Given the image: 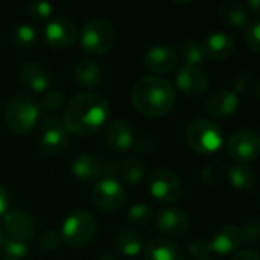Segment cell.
Wrapping results in <instances>:
<instances>
[{"mask_svg": "<svg viewBox=\"0 0 260 260\" xmlns=\"http://www.w3.org/2000/svg\"><path fill=\"white\" fill-rule=\"evenodd\" d=\"M20 79L34 93H44L50 85L47 70L37 61H27L20 69Z\"/></svg>", "mask_w": 260, "mask_h": 260, "instance_id": "44dd1931", "label": "cell"}, {"mask_svg": "<svg viewBox=\"0 0 260 260\" xmlns=\"http://www.w3.org/2000/svg\"><path fill=\"white\" fill-rule=\"evenodd\" d=\"M189 251H190V254H192L195 259L209 257V254H210L209 241H207V239H200V241H195V242L190 245Z\"/></svg>", "mask_w": 260, "mask_h": 260, "instance_id": "f35d334b", "label": "cell"}, {"mask_svg": "<svg viewBox=\"0 0 260 260\" xmlns=\"http://www.w3.org/2000/svg\"><path fill=\"white\" fill-rule=\"evenodd\" d=\"M186 140L195 152L209 155L221 149L224 134L215 122L209 119H195L186 129Z\"/></svg>", "mask_w": 260, "mask_h": 260, "instance_id": "277c9868", "label": "cell"}, {"mask_svg": "<svg viewBox=\"0 0 260 260\" xmlns=\"http://www.w3.org/2000/svg\"><path fill=\"white\" fill-rule=\"evenodd\" d=\"M114 244L117 250L126 257H136L145 250L143 236L137 230H133V229L120 230L114 238Z\"/></svg>", "mask_w": 260, "mask_h": 260, "instance_id": "d4e9b609", "label": "cell"}, {"mask_svg": "<svg viewBox=\"0 0 260 260\" xmlns=\"http://www.w3.org/2000/svg\"><path fill=\"white\" fill-rule=\"evenodd\" d=\"M2 239H3V232H2V229H0V242H2Z\"/></svg>", "mask_w": 260, "mask_h": 260, "instance_id": "ee69618b", "label": "cell"}, {"mask_svg": "<svg viewBox=\"0 0 260 260\" xmlns=\"http://www.w3.org/2000/svg\"><path fill=\"white\" fill-rule=\"evenodd\" d=\"M102 81L101 66L91 58H82L75 67V82L84 90L96 88Z\"/></svg>", "mask_w": 260, "mask_h": 260, "instance_id": "7402d4cb", "label": "cell"}, {"mask_svg": "<svg viewBox=\"0 0 260 260\" xmlns=\"http://www.w3.org/2000/svg\"><path fill=\"white\" fill-rule=\"evenodd\" d=\"M99 260H120L119 257H116V256H111V254H107V256H104V257H101Z\"/></svg>", "mask_w": 260, "mask_h": 260, "instance_id": "7bdbcfd3", "label": "cell"}, {"mask_svg": "<svg viewBox=\"0 0 260 260\" xmlns=\"http://www.w3.org/2000/svg\"><path fill=\"white\" fill-rule=\"evenodd\" d=\"M178 62V56L175 50L169 46H152L145 53V66L149 72L155 73V76L171 73Z\"/></svg>", "mask_w": 260, "mask_h": 260, "instance_id": "ac0fdd59", "label": "cell"}, {"mask_svg": "<svg viewBox=\"0 0 260 260\" xmlns=\"http://www.w3.org/2000/svg\"><path fill=\"white\" fill-rule=\"evenodd\" d=\"M69 131L58 114H49L43 119L38 134L40 151L46 155H58L69 145Z\"/></svg>", "mask_w": 260, "mask_h": 260, "instance_id": "52a82bcc", "label": "cell"}, {"mask_svg": "<svg viewBox=\"0 0 260 260\" xmlns=\"http://www.w3.org/2000/svg\"><path fill=\"white\" fill-rule=\"evenodd\" d=\"M116 40L113 26L105 20H90L81 30V47L88 55H105Z\"/></svg>", "mask_w": 260, "mask_h": 260, "instance_id": "8992f818", "label": "cell"}, {"mask_svg": "<svg viewBox=\"0 0 260 260\" xmlns=\"http://www.w3.org/2000/svg\"><path fill=\"white\" fill-rule=\"evenodd\" d=\"M177 88L190 99H198L209 90V78L200 67L181 66L175 76Z\"/></svg>", "mask_w": 260, "mask_h": 260, "instance_id": "7c38bea8", "label": "cell"}, {"mask_svg": "<svg viewBox=\"0 0 260 260\" xmlns=\"http://www.w3.org/2000/svg\"><path fill=\"white\" fill-rule=\"evenodd\" d=\"M157 230L163 235V238H180L190 227L189 215L178 207H168L158 212L155 218Z\"/></svg>", "mask_w": 260, "mask_h": 260, "instance_id": "5bb4252c", "label": "cell"}, {"mask_svg": "<svg viewBox=\"0 0 260 260\" xmlns=\"http://www.w3.org/2000/svg\"><path fill=\"white\" fill-rule=\"evenodd\" d=\"M131 101L140 114L161 117L174 108L175 90L163 76H145L133 85Z\"/></svg>", "mask_w": 260, "mask_h": 260, "instance_id": "7a4b0ae2", "label": "cell"}, {"mask_svg": "<svg viewBox=\"0 0 260 260\" xmlns=\"http://www.w3.org/2000/svg\"><path fill=\"white\" fill-rule=\"evenodd\" d=\"M64 102V94L58 90H50V91H44L41 99L38 101L40 108H44L47 111H53L58 110Z\"/></svg>", "mask_w": 260, "mask_h": 260, "instance_id": "d6a6232c", "label": "cell"}, {"mask_svg": "<svg viewBox=\"0 0 260 260\" xmlns=\"http://www.w3.org/2000/svg\"><path fill=\"white\" fill-rule=\"evenodd\" d=\"M225 174H227V168L222 166L221 163H212L209 165L204 172H203V181L206 184H218L222 181V178H225Z\"/></svg>", "mask_w": 260, "mask_h": 260, "instance_id": "1f68e13d", "label": "cell"}, {"mask_svg": "<svg viewBox=\"0 0 260 260\" xmlns=\"http://www.w3.org/2000/svg\"><path fill=\"white\" fill-rule=\"evenodd\" d=\"M38 101L30 94H17L11 98L3 110V119L8 129L15 136L29 134L40 119Z\"/></svg>", "mask_w": 260, "mask_h": 260, "instance_id": "3957f363", "label": "cell"}, {"mask_svg": "<svg viewBox=\"0 0 260 260\" xmlns=\"http://www.w3.org/2000/svg\"><path fill=\"white\" fill-rule=\"evenodd\" d=\"M145 260H184V254L172 241L154 238L145 247Z\"/></svg>", "mask_w": 260, "mask_h": 260, "instance_id": "603a6c76", "label": "cell"}, {"mask_svg": "<svg viewBox=\"0 0 260 260\" xmlns=\"http://www.w3.org/2000/svg\"><path fill=\"white\" fill-rule=\"evenodd\" d=\"M96 230H98L96 218L88 212L79 210L67 216L59 235L67 247L81 248L93 241V238L96 236Z\"/></svg>", "mask_w": 260, "mask_h": 260, "instance_id": "5b68a950", "label": "cell"}, {"mask_svg": "<svg viewBox=\"0 0 260 260\" xmlns=\"http://www.w3.org/2000/svg\"><path fill=\"white\" fill-rule=\"evenodd\" d=\"M259 0H248V12H253L256 17H259Z\"/></svg>", "mask_w": 260, "mask_h": 260, "instance_id": "b9f144b4", "label": "cell"}, {"mask_svg": "<svg viewBox=\"0 0 260 260\" xmlns=\"http://www.w3.org/2000/svg\"><path fill=\"white\" fill-rule=\"evenodd\" d=\"M72 174L79 181H93L102 175V161L93 154H81L72 163Z\"/></svg>", "mask_w": 260, "mask_h": 260, "instance_id": "cb8c5ba5", "label": "cell"}, {"mask_svg": "<svg viewBox=\"0 0 260 260\" xmlns=\"http://www.w3.org/2000/svg\"><path fill=\"white\" fill-rule=\"evenodd\" d=\"M105 142L116 152H125L134 146V133L131 125L123 119L110 120L105 129Z\"/></svg>", "mask_w": 260, "mask_h": 260, "instance_id": "d6986e66", "label": "cell"}, {"mask_svg": "<svg viewBox=\"0 0 260 260\" xmlns=\"http://www.w3.org/2000/svg\"><path fill=\"white\" fill-rule=\"evenodd\" d=\"M245 43L248 49L254 53L260 52V23L253 21L247 29H245Z\"/></svg>", "mask_w": 260, "mask_h": 260, "instance_id": "e575fe53", "label": "cell"}, {"mask_svg": "<svg viewBox=\"0 0 260 260\" xmlns=\"http://www.w3.org/2000/svg\"><path fill=\"white\" fill-rule=\"evenodd\" d=\"M238 108H239V94L227 88L212 93L204 102L206 113L215 119L229 117L233 113H236Z\"/></svg>", "mask_w": 260, "mask_h": 260, "instance_id": "2e32d148", "label": "cell"}, {"mask_svg": "<svg viewBox=\"0 0 260 260\" xmlns=\"http://www.w3.org/2000/svg\"><path fill=\"white\" fill-rule=\"evenodd\" d=\"M8 203H9L8 192H6V189L0 184V216L8 210Z\"/></svg>", "mask_w": 260, "mask_h": 260, "instance_id": "60d3db41", "label": "cell"}, {"mask_svg": "<svg viewBox=\"0 0 260 260\" xmlns=\"http://www.w3.org/2000/svg\"><path fill=\"white\" fill-rule=\"evenodd\" d=\"M218 15H219V20L229 27L245 30L251 24V15L248 9L236 0L222 2L218 8Z\"/></svg>", "mask_w": 260, "mask_h": 260, "instance_id": "ffe728a7", "label": "cell"}, {"mask_svg": "<svg viewBox=\"0 0 260 260\" xmlns=\"http://www.w3.org/2000/svg\"><path fill=\"white\" fill-rule=\"evenodd\" d=\"M35 40H37V32L35 29L30 26V24H20L15 27L14 34H12V41L14 44L21 49V50H27L30 49L34 44H35Z\"/></svg>", "mask_w": 260, "mask_h": 260, "instance_id": "4dcf8cb0", "label": "cell"}, {"mask_svg": "<svg viewBox=\"0 0 260 260\" xmlns=\"http://www.w3.org/2000/svg\"><path fill=\"white\" fill-rule=\"evenodd\" d=\"M242 230V238L244 242L248 244H259L260 241V221L259 218H251L248 219V222H245L244 227H241Z\"/></svg>", "mask_w": 260, "mask_h": 260, "instance_id": "836d02e7", "label": "cell"}, {"mask_svg": "<svg viewBox=\"0 0 260 260\" xmlns=\"http://www.w3.org/2000/svg\"><path fill=\"white\" fill-rule=\"evenodd\" d=\"M91 200L104 212H117L126 201V190L117 178L102 177L91 189Z\"/></svg>", "mask_w": 260, "mask_h": 260, "instance_id": "ba28073f", "label": "cell"}, {"mask_svg": "<svg viewBox=\"0 0 260 260\" xmlns=\"http://www.w3.org/2000/svg\"><path fill=\"white\" fill-rule=\"evenodd\" d=\"M201 49L206 59L221 62L230 58L235 52V38L225 32H213L203 40Z\"/></svg>", "mask_w": 260, "mask_h": 260, "instance_id": "e0dca14e", "label": "cell"}, {"mask_svg": "<svg viewBox=\"0 0 260 260\" xmlns=\"http://www.w3.org/2000/svg\"><path fill=\"white\" fill-rule=\"evenodd\" d=\"M225 149L229 155L239 165H248L259 157V136L253 129H239L227 139Z\"/></svg>", "mask_w": 260, "mask_h": 260, "instance_id": "9c48e42d", "label": "cell"}, {"mask_svg": "<svg viewBox=\"0 0 260 260\" xmlns=\"http://www.w3.org/2000/svg\"><path fill=\"white\" fill-rule=\"evenodd\" d=\"M44 40L46 43L58 50L69 49L75 44L78 38V29L70 20L55 18L46 23L44 26Z\"/></svg>", "mask_w": 260, "mask_h": 260, "instance_id": "4fadbf2b", "label": "cell"}, {"mask_svg": "<svg viewBox=\"0 0 260 260\" xmlns=\"http://www.w3.org/2000/svg\"><path fill=\"white\" fill-rule=\"evenodd\" d=\"M251 81H253L251 72H250V70H242V72H239V73L235 76V79H233V88H232V90H233L236 94L244 93V91H247V90L250 88Z\"/></svg>", "mask_w": 260, "mask_h": 260, "instance_id": "74e56055", "label": "cell"}, {"mask_svg": "<svg viewBox=\"0 0 260 260\" xmlns=\"http://www.w3.org/2000/svg\"><path fill=\"white\" fill-rule=\"evenodd\" d=\"M197 260H213V259H210V257H203V259H197Z\"/></svg>", "mask_w": 260, "mask_h": 260, "instance_id": "f6af8a7d", "label": "cell"}, {"mask_svg": "<svg viewBox=\"0 0 260 260\" xmlns=\"http://www.w3.org/2000/svg\"><path fill=\"white\" fill-rule=\"evenodd\" d=\"M244 244L242 230L239 225H224L219 229L212 239H209L210 253L219 256H232L235 254Z\"/></svg>", "mask_w": 260, "mask_h": 260, "instance_id": "9a60e30c", "label": "cell"}, {"mask_svg": "<svg viewBox=\"0 0 260 260\" xmlns=\"http://www.w3.org/2000/svg\"><path fill=\"white\" fill-rule=\"evenodd\" d=\"M181 58L184 61V66L198 67L206 61V56L203 53L201 44L195 40H187L181 46Z\"/></svg>", "mask_w": 260, "mask_h": 260, "instance_id": "f1b7e54d", "label": "cell"}, {"mask_svg": "<svg viewBox=\"0 0 260 260\" xmlns=\"http://www.w3.org/2000/svg\"><path fill=\"white\" fill-rule=\"evenodd\" d=\"M126 219L134 227H146L148 224H151L154 221V212L148 204H143V203L134 204L128 210Z\"/></svg>", "mask_w": 260, "mask_h": 260, "instance_id": "f546056e", "label": "cell"}, {"mask_svg": "<svg viewBox=\"0 0 260 260\" xmlns=\"http://www.w3.org/2000/svg\"><path fill=\"white\" fill-rule=\"evenodd\" d=\"M38 242H40V247L43 250L52 251V250H56L62 244V239H61V235L56 230H44L41 233Z\"/></svg>", "mask_w": 260, "mask_h": 260, "instance_id": "d590c367", "label": "cell"}, {"mask_svg": "<svg viewBox=\"0 0 260 260\" xmlns=\"http://www.w3.org/2000/svg\"><path fill=\"white\" fill-rule=\"evenodd\" d=\"M110 117L108 101L96 93H79L73 96L62 113V123L69 134L93 136L96 134Z\"/></svg>", "mask_w": 260, "mask_h": 260, "instance_id": "6da1fadb", "label": "cell"}, {"mask_svg": "<svg viewBox=\"0 0 260 260\" xmlns=\"http://www.w3.org/2000/svg\"><path fill=\"white\" fill-rule=\"evenodd\" d=\"M53 6L47 2H32L29 5V14L35 20H46L52 15Z\"/></svg>", "mask_w": 260, "mask_h": 260, "instance_id": "8d00e7d4", "label": "cell"}, {"mask_svg": "<svg viewBox=\"0 0 260 260\" xmlns=\"http://www.w3.org/2000/svg\"><path fill=\"white\" fill-rule=\"evenodd\" d=\"M232 260H260L257 251L254 250H242V251H238L233 254V259Z\"/></svg>", "mask_w": 260, "mask_h": 260, "instance_id": "ab89813d", "label": "cell"}, {"mask_svg": "<svg viewBox=\"0 0 260 260\" xmlns=\"http://www.w3.org/2000/svg\"><path fill=\"white\" fill-rule=\"evenodd\" d=\"M30 248L26 242L14 241L3 238L0 242V256L3 260H24L27 257Z\"/></svg>", "mask_w": 260, "mask_h": 260, "instance_id": "83f0119b", "label": "cell"}, {"mask_svg": "<svg viewBox=\"0 0 260 260\" xmlns=\"http://www.w3.org/2000/svg\"><path fill=\"white\" fill-rule=\"evenodd\" d=\"M119 177L129 186L139 184L145 177V163L140 158L131 157L119 163Z\"/></svg>", "mask_w": 260, "mask_h": 260, "instance_id": "4316f807", "label": "cell"}, {"mask_svg": "<svg viewBox=\"0 0 260 260\" xmlns=\"http://www.w3.org/2000/svg\"><path fill=\"white\" fill-rule=\"evenodd\" d=\"M225 178L229 180L232 187L238 190H250L254 187L256 172L250 165H235L232 168H227Z\"/></svg>", "mask_w": 260, "mask_h": 260, "instance_id": "484cf974", "label": "cell"}, {"mask_svg": "<svg viewBox=\"0 0 260 260\" xmlns=\"http://www.w3.org/2000/svg\"><path fill=\"white\" fill-rule=\"evenodd\" d=\"M151 195L165 204L177 203L183 195V186L177 174L169 169H155L149 175L148 183Z\"/></svg>", "mask_w": 260, "mask_h": 260, "instance_id": "30bf717a", "label": "cell"}, {"mask_svg": "<svg viewBox=\"0 0 260 260\" xmlns=\"http://www.w3.org/2000/svg\"><path fill=\"white\" fill-rule=\"evenodd\" d=\"M2 232H5L8 239L26 242L30 241L35 235V224L29 213L21 209H8L2 216Z\"/></svg>", "mask_w": 260, "mask_h": 260, "instance_id": "8fae6325", "label": "cell"}]
</instances>
